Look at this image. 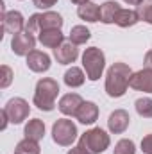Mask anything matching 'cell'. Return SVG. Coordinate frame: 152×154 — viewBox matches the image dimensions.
I'll return each instance as SVG.
<instances>
[{
  "label": "cell",
  "instance_id": "cell-1",
  "mask_svg": "<svg viewBox=\"0 0 152 154\" xmlns=\"http://www.w3.org/2000/svg\"><path fill=\"white\" fill-rule=\"evenodd\" d=\"M132 70L125 63H113L106 74V93L113 99L125 95L129 88V81L132 77Z\"/></svg>",
  "mask_w": 152,
  "mask_h": 154
},
{
  "label": "cell",
  "instance_id": "cell-2",
  "mask_svg": "<svg viewBox=\"0 0 152 154\" xmlns=\"http://www.w3.org/2000/svg\"><path fill=\"white\" fill-rule=\"evenodd\" d=\"M59 93V84L56 79L50 77H43L39 79L36 84V91H34V106L41 111H52L56 106V97Z\"/></svg>",
  "mask_w": 152,
  "mask_h": 154
},
{
  "label": "cell",
  "instance_id": "cell-3",
  "mask_svg": "<svg viewBox=\"0 0 152 154\" xmlns=\"http://www.w3.org/2000/svg\"><path fill=\"white\" fill-rule=\"evenodd\" d=\"M82 66L90 81H99L106 68V56L99 47H90L82 54Z\"/></svg>",
  "mask_w": 152,
  "mask_h": 154
},
{
  "label": "cell",
  "instance_id": "cell-4",
  "mask_svg": "<svg viewBox=\"0 0 152 154\" xmlns=\"http://www.w3.org/2000/svg\"><path fill=\"white\" fill-rule=\"evenodd\" d=\"M109 134L100 127H93L79 138V145H82L90 154H102L109 147Z\"/></svg>",
  "mask_w": 152,
  "mask_h": 154
},
{
  "label": "cell",
  "instance_id": "cell-5",
  "mask_svg": "<svg viewBox=\"0 0 152 154\" xmlns=\"http://www.w3.org/2000/svg\"><path fill=\"white\" fill-rule=\"evenodd\" d=\"M52 138L57 145L61 147H68L75 142L77 138V125L68 120V118H59L54 122L52 125Z\"/></svg>",
  "mask_w": 152,
  "mask_h": 154
},
{
  "label": "cell",
  "instance_id": "cell-6",
  "mask_svg": "<svg viewBox=\"0 0 152 154\" xmlns=\"http://www.w3.org/2000/svg\"><path fill=\"white\" fill-rule=\"evenodd\" d=\"M4 111L7 113L11 124H22V122L29 116V113H31V106H29V102H27L25 99L14 97V99H11V100L5 104Z\"/></svg>",
  "mask_w": 152,
  "mask_h": 154
},
{
  "label": "cell",
  "instance_id": "cell-7",
  "mask_svg": "<svg viewBox=\"0 0 152 154\" xmlns=\"http://www.w3.org/2000/svg\"><path fill=\"white\" fill-rule=\"evenodd\" d=\"M36 47V38L29 32H18L11 39V50L16 56H29Z\"/></svg>",
  "mask_w": 152,
  "mask_h": 154
},
{
  "label": "cell",
  "instance_id": "cell-8",
  "mask_svg": "<svg viewBox=\"0 0 152 154\" xmlns=\"http://www.w3.org/2000/svg\"><path fill=\"white\" fill-rule=\"evenodd\" d=\"M25 20H23V16H22V13L20 11H7L4 16H2V29L5 31V32H9V34H18V32H22V29L25 27Z\"/></svg>",
  "mask_w": 152,
  "mask_h": 154
},
{
  "label": "cell",
  "instance_id": "cell-9",
  "mask_svg": "<svg viewBox=\"0 0 152 154\" xmlns=\"http://www.w3.org/2000/svg\"><path fill=\"white\" fill-rule=\"evenodd\" d=\"M77 56H79V48L70 39L63 41L57 48H54V57L57 59L59 65H72L77 59Z\"/></svg>",
  "mask_w": 152,
  "mask_h": 154
},
{
  "label": "cell",
  "instance_id": "cell-10",
  "mask_svg": "<svg viewBox=\"0 0 152 154\" xmlns=\"http://www.w3.org/2000/svg\"><path fill=\"white\" fill-rule=\"evenodd\" d=\"M129 124H131V116H129V113L125 109H114L109 115V118H108V127H109V131L113 134L125 133Z\"/></svg>",
  "mask_w": 152,
  "mask_h": 154
},
{
  "label": "cell",
  "instance_id": "cell-11",
  "mask_svg": "<svg viewBox=\"0 0 152 154\" xmlns=\"http://www.w3.org/2000/svg\"><path fill=\"white\" fill-rule=\"evenodd\" d=\"M82 97L79 95V93H66V95H63L61 99H59V104H57V108H59V111L63 113V115L66 116H75L77 111H79V108L82 106Z\"/></svg>",
  "mask_w": 152,
  "mask_h": 154
},
{
  "label": "cell",
  "instance_id": "cell-12",
  "mask_svg": "<svg viewBox=\"0 0 152 154\" xmlns=\"http://www.w3.org/2000/svg\"><path fill=\"white\" fill-rule=\"evenodd\" d=\"M129 86L132 90H138V91L152 93V70L150 68H143L140 72H134L131 81H129Z\"/></svg>",
  "mask_w": 152,
  "mask_h": 154
},
{
  "label": "cell",
  "instance_id": "cell-13",
  "mask_svg": "<svg viewBox=\"0 0 152 154\" xmlns=\"http://www.w3.org/2000/svg\"><path fill=\"white\" fill-rule=\"evenodd\" d=\"M27 66H29V70H32L36 74H43L50 68V57H48V54H45L41 50H32L27 56Z\"/></svg>",
  "mask_w": 152,
  "mask_h": 154
},
{
  "label": "cell",
  "instance_id": "cell-14",
  "mask_svg": "<svg viewBox=\"0 0 152 154\" xmlns=\"http://www.w3.org/2000/svg\"><path fill=\"white\" fill-rule=\"evenodd\" d=\"M75 118L81 122V124H84V125H91V124H95L97 118H99V106H97L95 102H90V100L82 102V106L79 108Z\"/></svg>",
  "mask_w": 152,
  "mask_h": 154
},
{
  "label": "cell",
  "instance_id": "cell-15",
  "mask_svg": "<svg viewBox=\"0 0 152 154\" xmlns=\"http://www.w3.org/2000/svg\"><path fill=\"white\" fill-rule=\"evenodd\" d=\"M38 41L47 48H57L65 41V34L61 32V29H47L38 34Z\"/></svg>",
  "mask_w": 152,
  "mask_h": 154
},
{
  "label": "cell",
  "instance_id": "cell-16",
  "mask_svg": "<svg viewBox=\"0 0 152 154\" xmlns=\"http://www.w3.org/2000/svg\"><path fill=\"white\" fill-rule=\"evenodd\" d=\"M77 14H79L81 20L95 23V22L100 20V7L97 4H93V2H86V4H82V5L77 7Z\"/></svg>",
  "mask_w": 152,
  "mask_h": 154
},
{
  "label": "cell",
  "instance_id": "cell-17",
  "mask_svg": "<svg viewBox=\"0 0 152 154\" xmlns=\"http://www.w3.org/2000/svg\"><path fill=\"white\" fill-rule=\"evenodd\" d=\"M63 16L59 13L54 11H47L43 14H39V29L47 31V29H61L63 27Z\"/></svg>",
  "mask_w": 152,
  "mask_h": 154
},
{
  "label": "cell",
  "instance_id": "cell-18",
  "mask_svg": "<svg viewBox=\"0 0 152 154\" xmlns=\"http://www.w3.org/2000/svg\"><path fill=\"white\" fill-rule=\"evenodd\" d=\"M140 22V14L138 11H132V9H120L114 16V23L118 27H132Z\"/></svg>",
  "mask_w": 152,
  "mask_h": 154
},
{
  "label": "cell",
  "instance_id": "cell-19",
  "mask_svg": "<svg viewBox=\"0 0 152 154\" xmlns=\"http://www.w3.org/2000/svg\"><path fill=\"white\" fill-rule=\"evenodd\" d=\"M23 134H25V138H31V140L39 142V140L45 136V124H43V120H39V118L29 120V122L25 124Z\"/></svg>",
  "mask_w": 152,
  "mask_h": 154
},
{
  "label": "cell",
  "instance_id": "cell-20",
  "mask_svg": "<svg viewBox=\"0 0 152 154\" xmlns=\"http://www.w3.org/2000/svg\"><path fill=\"white\" fill-rule=\"evenodd\" d=\"M120 4L114 0H108L100 5V22L102 23H114V16L120 11Z\"/></svg>",
  "mask_w": 152,
  "mask_h": 154
},
{
  "label": "cell",
  "instance_id": "cell-21",
  "mask_svg": "<svg viewBox=\"0 0 152 154\" xmlns=\"http://www.w3.org/2000/svg\"><path fill=\"white\" fill-rule=\"evenodd\" d=\"M65 84L68 86V88H79V86H82L84 84V81H86V75H84V72L81 70V68H77V66H72V68H68L66 72H65Z\"/></svg>",
  "mask_w": 152,
  "mask_h": 154
},
{
  "label": "cell",
  "instance_id": "cell-22",
  "mask_svg": "<svg viewBox=\"0 0 152 154\" xmlns=\"http://www.w3.org/2000/svg\"><path fill=\"white\" fill-rule=\"evenodd\" d=\"M68 38H70V41L74 45H84L88 39L91 38V32H90V29L86 25H75V27H72Z\"/></svg>",
  "mask_w": 152,
  "mask_h": 154
},
{
  "label": "cell",
  "instance_id": "cell-23",
  "mask_svg": "<svg viewBox=\"0 0 152 154\" xmlns=\"http://www.w3.org/2000/svg\"><path fill=\"white\" fill-rule=\"evenodd\" d=\"M41 149H39L38 142L36 140H31V138H23L22 142H18L16 149H14V154H39Z\"/></svg>",
  "mask_w": 152,
  "mask_h": 154
},
{
  "label": "cell",
  "instance_id": "cell-24",
  "mask_svg": "<svg viewBox=\"0 0 152 154\" xmlns=\"http://www.w3.org/2000/svg\"><path fill=\"white\" fill-rule=\"evenodd\" d=\"M134 108H136V113L143 118H152V99L149 97H141L134 102Z\"/></svg>",
  "mask_w": 152,
  "mask_h": 154
},
{
  "label": "cell",
  "instance_id": "cell-25",
  "mask_svg": "<svg viewBox=\"0 0 152 154\" xmlns=\"http://www.w3.org/2000/svg\"><path fill=\"white\" fill-rule=\"evenodd\" d=\"M113 154H136V145H134L132 140L123 138V140H120V142L114 145Z\"/></svg>",
  "mask_w": 152,
  "mask_h": 154
},
{
  "label": "cell",
  "instance_id": "cell-26",
  "mask_svg": "<svg viewBox=\"0 0 152 154\" xmlns=\"http://www.w3.org/2000/svg\"><path fill=\"white\" fill-rule=\"evenodd\" d=\"M138 14H140V20L152 25V0H143L138 5Z\"/></svg>",
  "mask_w": 152,
  "mask_h": 154
},
{
  "label": "cell",
  "instance_id": "cell-27",
  "mask_svg": "<svg viewBox=\"0 0 152 154\" xmlns=\"http://www.w3.org/2000/svg\"><path fill=\"white\" fill-rule=\"evenodd\" d=\"M25 32H29V34H39L41 32V29H39V14H32L29 20H27V23H25Z\"/></svg>",
  "mask_w": 152,
  "mask_h": 154
},
{
  "label": "cell",
  "instance_id": "cell-28",
  "mask_svg": "<svg viewBox=\"0 0 152 154\" xmlns=\"http://www.w3.org/2000/svg\"><path fill=\"white\" fill-rule=\"evenodd\" d=\"M0 72H2V77H0V88H7V86L13 82L14 74H13V70H11L7 65H2V66H0Z\"/></svg>",
  "mask_w": 152,
  "mask_h": 154
},
{
  "label": "cell",
  "instance_id": "cell-29",
  "mask_svg": "<svg viewBox=\"0 0 152 154\" xmlns=\"http://www.w3.org/2000/svg\"><path fill=\"white\" fill-rule=\"evenodd\" d=\"M141 151L143 154H152V134H147L141 140Z\"/></svg>",
  "mask_w": 152,
  "mask_h": 154
},
{
  "label": "cell",
  "instance_id": "cell-30",
  "mask_svg": "<svg viewBox=\"0 0 152 154\" xmlns=\"http://www.w3.org/2000/svg\"><path fill=\"white\" fill-rule=\"evenodd\" d=\"M32 4H34L38 9H50L52 5L57 4V0H32Z\"/></svg>",
  "mask_w": 152,
  "mask_h": 154
},
{
  "label": "cell",
  "instance_id": "cell-31",
  "mask_svg": "<svg viewBox=\"0 0 152 154\" xmlns=\"http://www.w3.org/2000/svg\"><path fill=\"white\" fill-rule=\"evenodd\" d=\"M68 154H90V152H88L82 145H77V147H74V149H70Z\"/></svg>",
  "mask_w": 152,
  "mask_h": 154
},
{
  "label": "cell",
  "instance_id": "cell-32",
  "mask_svg": "<svg viewBox=\"0 0 152 154\" xmlns=\"http://www.w3.org/2000/svg\"><path fill=\"white\" fill-rule=\"evenodd\" d=\"M143 65H145V68H150L152 70V50H149V52L145 54V61H143Z\"/></svg>",
  "mask_w": 152,
  "mask_h": 154
},
{
  "label": "cell",
  "instance_id": "cell-33",
  "mask_svg": "<svg viewBox=\"0 0 152 154\" xmlns=\"http://www.w3.org/2000/svg\"><path fill=\"white\" fill-rule=\"evenodd\" d=\"M0 115H2V125H0V129H2V131H4V129H5V127H7V124H9V116H7V113H5V111H4V109H2V111H0Z\"/></svg>",
  "mask_w": 152,
  "mask_h": 154
},
{
  "label": "cell",
  "instance_id": "cell-34",
  "mask_svg": "<svg viewBox=\"0 0 152 154\" xmlns=\"http://www.w3.org/2000/svg\"><path fill=\"white\" fill-rule=\"evenodd\" d=\"M125 4H129V5H140L143 0H123Z\"/></svg>",
  "mask_w": 152,
  "mask_h": 154
},
{
  "label": "cell",
  "instance_id": "cell-35",
  "mask_svg": "<svg viewBox=\"0 0 152 154\" xmlns=\"http://www.w3.org/2000/svg\"><path fill=\"white\" fill-rule=\"evenodd\" d=\"M74 4H77V5H82V4H86V2H90V0H72Z\"/></svg>",
  "mask_w": 152,
  "mask_h": 154
}]
</instances>
